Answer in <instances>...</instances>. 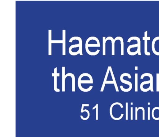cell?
<instances>
[{
  "label": "cell",
  "mask_w": 159,
  "mask_h": 137,
  "mask_svg": "<svg viewBox=\"0 0 159 137\" xmlns=\"http://www.w3.org/2000/svg\"><path fill=\"white\" fill-rule=\"evenodd\" d=\"M101 47L99 39L95 37H90L87 39L85 43V49L87 54L90 56H95L99 53Z\"/></svg>",
  "instance_id": "cell-1"
},
{
  "label": "cell",
  "mask_w": 159,
  "mask_h": 137,
  "mask_svg": "<svg viewBox=\"0 0 159 137\" xmlns=\"http://www.w3.org/2000/svg\"><path fill=\"white\" fill-rule=\"evenodd\" d=\"M133 40H136L138 43L129 46L127 49V53L130 56H134L137 54L141 55L140 39L138 37H132L128 39L127 42L130 43Z\"/></svg>",
  "instance_id": "cell-2"
},
{
  "label": "cell",
  "mask_w": 159,
  "mask_h": 137,
  "mask_svg": "<svg viewBox=\"0 0 159 137\" xmlns=\"http://www.w3.org/2000/svg\"><path fill=\"white\" fill-rule=\"evenodd\" d=\"M146 76H149L150 79L149 80L145 81L143 82L140 85V89L142 91L146 92L151 90L153 91V77L151 74L146 73L143 74L141 76L140 79H143Z\"/></svg>",
  "instance_id": "cell-3"
},
{
  "label": "cell",
  "mask_w": 159,
  "mask_h": 137,
  "mask_svg": "<svg viewBox=\"0 0 159 137\" xmlns=\"http://www.w3.org/2000/svg\"><path fill=\"white\" fill-rule=\"evenodd\" d=\"M68 50L71 55L76 56L79 54L80 55H83V41L81 38L80 39L79 43L71 45Z\"/></svg>",
  "instance_id": "cell-4"
},
{
  "label": "cell",
  "mask_w": 159,
  "mask_h": 137,
  "mask_svg": "<svg viewBox=\"0 0 159 137\" xmlns=\"http://www.w3.org/2000/svg\"><path fill=\"white\" fill-rule=\"evenodd\" d=\"M152 50L155 55L159 56V36L153 39L152 42Z\"/></svg>",
  "instance_id": "cell-5"
},
{
  "label": "cell",
  "mask_w": 159,
  "mask_h": 137,
  "mask_svg": "<svg viewBox=\"0 0 159 137\" xmlns=\"http://www.w3.org/2000/svg\"><path fill=\"white\" fill-rule=\"evenodd\" d=\"M143 40L145 41L144 52L146 56H150V53H149L148 51V41L150 40V37H148V31H147L145 32V36L143 37Z\"/></svg>",
  "instance_id": "cell-6"
},
{
  "label": "cell",
  "mask_w": 159,
  "mask_h": 137,
  "mask_svg": "<svg viewBox=\"0 0 159 137\" xmlns=\"http://www.w3.org/2000/svg\"><path fill=\"white\" fill-rule=\"evenodd\" d=\"M66 30H62V55H63L65 56L66 54Z\"/></svg>",
  "instance_id": "cell-7"
},
{
  "label": "cell",
  "mask_w": 159,
  "mask_h": 137,
  "mask_svg": "<svg viewBox=\"0 0 159 137\" xmlns=\"http://www.w3.org/2000/svg\"><path fill=\"white\" fill-rule=\"evenodd\" d=\"M60 73H57V68L54 69V73H52V76L54 77V89L56 91H59L57 89V77L60 76Z\"/></svg>",
  "instance_id": "cell-8"
},
{
  "label": "cell",
  "mask_w": 159,
  "mask_h": 137,
  "mask_svg": "<svg viewBox=\"0 0 159 137\" xmlns=\"http://www.w3.org/2000/svg\"><path fill=\"white\" fill-rule=\"evenodd\" d=\"M119 40L120 42V45H121V50H120V55L122 56L124 55V42H123V38L121 37H117L115 38L114 39L115 42L116 41Z\"/></svg>",
  "instance_id": "cell-9"
},
{
  "label": "cell",
  "mask_w": 159,
  "mask_h": 137,
  "mask_svg": "<svg viewBox=\"0 0 159 137\" xmlns=\"http://www.w3.org/2000/svg\"><path fill=\"white\" fill-rule=\"evenodd\" d=\"M68 76H70L72 79V90L75 91V75L74 74L71 73H68L65 75V78L66 79Z\"/></svg>",
  "instance_id": "cell-10"
},
{
  "label": "cell",
  "mask_w": 159,
  "mask_h": 137,
  "mask_svg": "<svg viewBox=\"0 0 159 137\" xmlns=\"http://www.w3.org/2000/svg\"><path fill=\"white\" fill-rule=\"evenodd\" d=\"M52 30H49V55H52Z\"/></svg>",
  "instance_id": "cell-11"
},
{
  "label": "cell",
  "mask_w": 159,
  "mask_h": 137,
  "mask_svg": "<svg viewBox=\"0 0 159 137\" xmlns=\"http://www.w3.org/2000/svg\"><path fill=\"white\" fill-rule=\"evenodd\" d=\"M65 67H62V91H64L65 90Z\"/></svg>",
  "instance_id": "cell-12"
},
{
  "label": "cell",
  "mask_w": 159,
  "mask_h": 137,
  "mask_svg": "<svg viewBox=\"0 0 159 137\" xmlns=\"http://www.w3.org/2000/svg\"><path fill=\"white\" fill-rule=\"evenodd\" d=\"M124 73L122 74L121 76H120V81L122 82V83L125 84H128L130 87V89H131L132 88V84L131 83V82L129 81L126 80H125V79H123V77H124Z\"/></svg>",
  "instance_id": "cell-13"
},
{
  "label": "cell",
  "mask_w": 159,
  "mask_h": 137,
  "mask_svg": "<svg viewBox=\"0 0 159 137\" xmlns=\"http://www.w3.org/2000/svg\"><path fill=\"white\" fill-rule=\"evenodd\" d=\"M108 40H110L111 41L112 43V55L114 56L115 55V42L114 39L113 37H108L107 38Z\"/></svg>",
  "instance_id": "cell-14"
},
{
  "label": "cell",
  "mask_w": 159,
  "mask_h": 137,
  "mask_svg": "<svg viewBox=\"0 0 159 137\" xmlns=\"http://www.w3.org/2000/svg\"><path fill=\"white\" fill-rule=\"evenodd\" d=\"M106 37H103L102 38V55L103 56L106 55Z\"/></svg>",
  "instance_id": "cell-15"
},
{
  "label": "cell",
  "mask_w": 159,
  "mask_h": 137,
  "mask_svg": "<svg viewBox=\"0 0 159 137\" xmlns=\"http://www.w3.org/2000/svg\"><path fill=\"white\" fill-rule=\"evenodd\" d=\"M135 91L138 90V74H135Z\"/></svg>",
  "instance_id": "cell-16"
},
{
  "label": "cell",
  "mask_w": 159,
  "mask_h": 137,
  "mask_svg": "<svg viewBox=\"0 0 159 137\" xmlns=\"http://www.w3.org/2000/svg\"><path fill=\"white\" fill-rule=\"evenodd\" d=\"M52 43H63V41L62 40H52Z\"/></svg>",
  "instance_id": "cell-17"
},
{
  "label": "cell",
  "mask_w": 159,
  "mask_h": 137,
  "mask_svg": "<svg viewBox=\"0 0 159 137\" xmlns=\"http://www.w3.org/2000/svg\"><path fill=\"white\" fill-rule=\"evenodd\" d=\"M135 71L138 70V66H135Z\"/></svg>",
  "instance_id": "cell-18"
}]
</instances>
